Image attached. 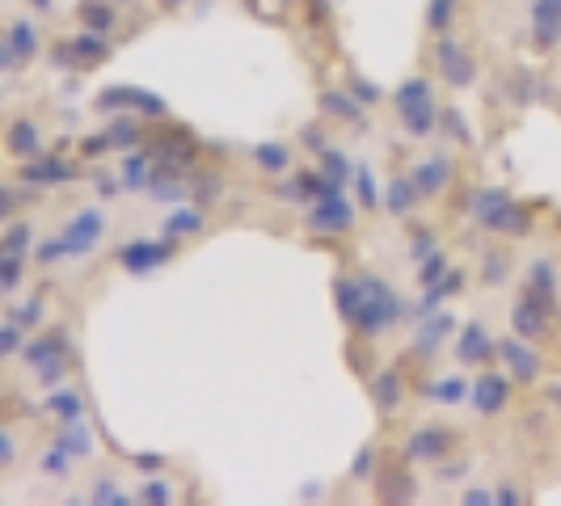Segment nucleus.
Instances as JSON below:
<instances>
[{
	"instance_id": "nucleus-33",
	"label": "nucleus",
	"mask_w": 561,
	"mask_h": 506,
	"mask_svg": "<svg viewBox=\"0 0 561 506\" xmlns=\"http://www.w3.org/2000/svg\"><path fill=\"white\" fill-rule=\"evenodd\" d=\"M98 114H123V111H136V89L131 84H114L106 93H98Z\"/></svg>"
},
{
	"instance_id": "nucleus-53",
	"label": "nucleus",
	"mask_w": 561,
	"mask_h": 506,
	"mask_svg": "<svg viewBox=\"0 0 561 506\" xmlns=\"http://www.w3.org/2000/svg\"><path fill=\"white\" fill-rule=\"evenodd\" d=\"M111 148H114L111 131H98V136H89V140L81 143L84 157H102V152H111Z\"/></svg>"
},
{
	"instance_id": "nucleus-49",
	"label": "nucleus",
	"mask_w": 561,
	"mask_h": 506,
	"mask_svg": "<svg viewBox=\"0 0 561 506\" xmlns=\"http://www.w3.org/2000/svg\"><path fill=\"white\" fill-rule=\"evenodd\" d=\"M68 464H72V456L56 444V448L47 451V460H43V473H47V478H68Z\"/></svg>"
},
{
	"instance_id": "nucleus-29",
	"label": "nucleus",
	"mask_w": 561,
	"mask_h": 506,
	"mask_svg": "<svg viewBox=\"0 0 561 506\" xmlns=\"http://www.w3.org/2000/svg\"><path fill=\"white\" fill-rule=\"evenodd\" d=\"M43 410H47V414H56L59 422L84 418V396L77 393V389H56V393H47Z\"/></svg>"
},
{
	"instance_id": "nucleus-17",
	"label": "nucleus",
	"mask_w": 561,
	"mask_h": 506,
	"mask_svg": "<svg viewBox=\"0 0 561 506\" xmlns=\"http://www.w3.org/2000/svg\"><path fill=\"white\" fill-rule=\"evenodd\" d=\"M4 148H9V157H18V161L43 157V127H38L34 118H13L9 131H4Z\"/></svg>"
},
{
	"instance_id": "nucleus-32",
	"label": "nucleus",
	"mask_w": 561,
	"mask_h": 506,
	"mask_svg": "<svg viewBox=\"0 0 561 506\" xmlns=\"http://www.w3.org/2000/svg\"><path fill=\"white\" fill-rule=\"evenodd\" d=\"M81 22L93 34H111L118 26V13H114V4H106V0H89V4H81Z\"/></svg>"
},
{
	"instance_id": "nucleus-28",
	"label": "nucleus",
	"mask_w": 561,
	"mask_h": 506,
	"mask_svg": "<svg viewBox=\"0 0 561 506\" xmlns=\"http://www.w3.org/2000/svg\"><path fill=\"white\" fill-rule=\"evenodd\" d=\"M144 114H136V111H123V114H114L111 118V140H114V148H136V143L144 140Z\"/></svg>"
},
{
	"instance_id": "nucleus-9",
	"label": "nucleus",
	"mask_w": 561,
	"mask_h": 506,
	"mask_svg": "<svg viewBox=\"0 0 561 506\" xmlns=\"http://www.w3.org/2000/svg\"><path fill=\"white\" fill-rule=\"evenodd\" d=\"M499 355H503L506 371H511V380H519V384H536L540 380V371H545V359L533 350V342L519 334H511L499 342Z\"/></svg>"
},
{
	"instance_id": "nucleus-39",
	"label": "nucleus",
	"mask_w": 561,
	"mask_h": 506,
	"mask_svg": "<svg viewBox=\"0 0 561 506\" xmlns=\"http://www.w3.org/2000/svg\"><path fill=\"white\" fill-rule=\"evenodd\" d=\"M506 275H511V253L490 250L485 257H481V279H485V287H499V283H506Z\"/></svg>"
},
{
	"instance_id": "nucleus-62",
	"label": "nucleus",
	"mask_w": 561,
	"mask_h": 506,
	"mask_svg": "<svg viewBox=\"0 0 561 506\" xmlns=\"http://www.w3.org/2000/svg\"><path fill=\"white\" fill-rule=\"evenodd\" d=\"M558 325H561V300H558Z\"/></svg>"
},
{
	"instance_id": "nucleus-22",
	"label": "nucleus",
	"mask_w": 561,
	"mask_h": 506,
	"mask_svg": "<svg viewBox=\"0 0 561 506\" xmlns=\"http://www.w3.org/2000/svg\"><path fill=\"white\" fill-rule=\"evenodd\" d=\"M4 43L13 47L18 64H30V59L38 56V47H43V38H38V26H34L30 18H13V22H9V30H4Z\"/></svg>"
},
{
	"instance_id": "nucleus-63",
	"label": "nucleus",
	"mask_w": 561,
	"mask_h": 506,
	"mask_svg": "<svg viewBox=\"0 0 561 506\" xmlns=\"http://www.w3.org/2000/svg\"><path fill=\"white\" fill-rule=\"evenodd\" d=\"M169 4H186V0H169Z\"/></svg>"
},
{
	"instance_id": "nucleus-57",
	"label": "nucleus",
	"mask_w": 561,
	"mask_h": 506,
	"mask_svg": "<svg viewBox=\"0 0 561 506\" xmlns=\"http://www.w3.org/2000/svg\"><path fill=\"white\" fill-rule=\"evenodd\" d=\"M494 503H511V506H515V503H524V494H519V490H515V485H499V490H494Z\"/></svg>"
},
{
	"instance_id": "nucleus-47",
	"label": "nucleus",
	"mask_w": 561,
	"mask_h": 506,
	"mask_svg": "<svg viewBox=\"0 0 561 506\" xmlns=\"http://www.w3.org/2000/svg\"><path fill=\"white\" fill-rule=\"evenodd\" d=\"M355 186H359V198H364V207H376V203H380L376 177H371V169H367V165L355 169Z\"/></svg>"
},
{
	"instance_id": "nucleus-38",
	"label": "nucleus",
	"mask_w": 561,
	"mask_h": 506,
	"mask_svg": "<svg viewBox=\"0 0 561 506\" xmlns=\"http://www.w3.org/2000/svg\"><path fill=\"white\" fill-rule=\"evenodd\" d=\"M456 22V0H426V30L431 34H448Z\"/></svg>"
},
{
	"instance_id": "nucleus-12",
	"label": "nucleus",
	"mask_w": 561,
	"mask_h": 506,
	"mask_svg": "<svg viewBox=\"0 0 561 506\" xmlns=\"http://www.w3.org/2000/svg\"><path fill=\"white\" fill-rule=\"evenodd\" d=\"M22 182L34 186V191H47V186H59V182H72L77 177V165L72 161H64L56 152H43V157H34V161H22Z\"/></svg>"
},
{
	"instance_id": "nucleus-45",
	"label": "nucleus",
	"mask_w": 561,
	"mask_h": 506,
	"mask_svg": "<svg viewBox=\"0 0 561 506\" xmlns=\"http://www.w3.org/2000/svg\"><path fill=\"white\" fill-rule=\"evenodd\" d=\"M89 498H93V503H114V506H131V503H140V498H131V494H123V490H118L114 481H98Z\"/></svg>"
},
{
	"instance_id": "nucleus-4",
	"label": "nucleus",
	"mask_w": 561,
	"mask_h": 506,
	"mask_svg": "<svg viewBox=\"0 0 561 506\" xmlns=\"http://www.w3.org/2000/svg\"><path fill=\"white\" fill-rule=\"evenodd\" d=\"M305 228L312 237H342L355 228V207L346 195H330V198H317L305 216Z\"/></svg>"
},
{
	"instance_id": "nucleus-2",
	"label": "nucleus",
	"mask_w": 561,
	"mask_h": 506,
	"mask_svg": "<svg viewBox=\"0 0 561 506\" xmlns=\"http://www.w3.org/2000/svg\"><path fill=\"white\" fill-rule=\"evenodd\" d=\"M359 283H364V304H359V312H355L346 325H351L355 334H364V337L389 334L397 321L405 317L401 296H397L385 279H376V275H359Z\"/></svg>"
},
{
	"instance_id": "nucleus-52",
	"label": "nucleus",
	"mask_w": 561,
	"mask_h": 506,
	"mask_svg": "<svg viewBox=\"0 0 561 506\" xmlns=\"http://www.w3.org/2000/svg\"><path fill=\"white\" fill-rule=\"evenodd\" d=\"M330 18H334L330 0H309V26H330Z\"/></svg>"
},
{
	"instance_id": "nucleus-1",
	"label": "nucleus",
	"mask_w": 561,
	"mask_h": 506,
	"mask_svg": "<svg viewBox=\"0 0 561 506\" xmlns=\"http://www.w3.org/2000/svg\"><path fill=\"white\" fill-rule=\"evenodd\" d=\"M469 211H473V220H478L485 232H494V237H528V232H533V211H528L524 203H515L511 191H499V186L478 191L473 203H469Z\"/></svg>"
},
{
	"instance_id": "nucleus-30",
	"label": "nucleus",
	"mask_w": 561,
	"mask_h": 506,
	"mask_svg": "<svg viewBox=\"0 0 561 506\" xmlns=\"http://www.w3.org/2000/svg\"><path fill=\"white\" fill-rule=\"evenodd\" d=\"M195 232H203V211H198V207L169 211V220H165V237H169V241H186V237H195Z\"/></svg>"
},
{
	"instance_id": "nucleus-6",
	"label": "nucleus",
	"mask_w": 561,
	"mask_h": 506,
	"mask_svg": "<svg viewBox=\"0 0 561 506\" xmlns=\"http://www.w3.org/2000/svg\"><path fill=\"white\" fill-rule=\"evenodd\" d=\"M451 430L448 426H414L410 435H405V460H414V464H439V460H448V451H451Z\"/></svg>"
},
{
	"instance_id": "nucleus-24",
	"label": "nucleus",
	"mask_w": 561,
	"mask_h": 506,
	"mask_svg": "<svg viewBox=\"0 0 561 506\" xmlns=\"http://www.w3.org/2000/svg\"><path fill=\"white\" fill-rule=\"evenodd\" d=\"M59 355H68V337L59 334V330H51V334H38L26 350H22L26 367H34V371H38L43 364H51V359H59Z\"/></svg>"
},
{
	"instance_id": "nucleus-55",
	"label": "nucleus",
	"mask_w": 561,
	"mask_h": 506,
	"mask_svg": "<svg viewBox=\"0 0 561 506\" xmlns=\"http://www.w3.org/2000/svg\"><path fill=\"white\" fill-rule=\"evenodd\" d=\"M131 464L144 469V473H161V469H165V456H157V451H140V456H131Z\"/></svg>"
},
{
	"instance_id": "nucleus-64",
	"label": "nucleus",
	"mask_w": 561,
	"mask_h": 506,
	"mask_svg": "<svg viewBox=\"0 0 561 506\" xmlns=\"http://www.w3.org/2000/svg\"><path fill=\"white\" fill-rule=\"evenodd\" d=\"M553 4H561V0H553Z\"/></svg>"
},
{
	"instance_id": "nucleus-16",
	"label": "nucleus",
	"mask_w": 561,
	"mask_h": 506,
	"mask_svg": "<svg viewBox=\"0 0 561 506\" xmlns=\"http://www.w3.org/2000/svg\"><path fill=\"white\" fill-rule=\"evenodd\" d=\"M451 321L448 312H426L419 325H414V350H419L422 359H435L439 355V346L451 337Z\"/></svg>"
},
{
	"instance_id": "nucleus-21",
	"label": "nucleus",
	"mask_w": 561,
	"mask_h": 506,
	"mask_svg": "<svg viewBox=\"0 0 561 506\" xmlns=\"http://www.w3.org/2000/svg\"><path fill=\"white\" fill-rule=\"evenodd\" d=\"M524 291H533L536 300H545L549 309L558 312V266H553V257H536Z\"/></svg>"
},
{
	"instance_id": "nucleus-18",
	"label": "nucleus",
	"mask_w": 561,
	"mask_h": 506,
	"mask_svg": "<svg viewBox=\"0 0 561 506\" xmlns=\"http://www.w3.org/2000/svg\"><path fill=\"white\" fill-rule=\"evenodd\" d=\"M533 43L540 51H553L561 43V4H553V0L533 4Z\"/></svg>"
},
{
	"instance_id": "nucleus-46",
	"label": "nucleus",
	"mask_w": 561,
	"mask_h": 506,
	"mask_svg": "<svg viewBox=\"0 0 561 506\" xmlns=\"http://www.w3.org/2000/svg\"><path fill=\"white\" fill-rule=\"evenodd\" d=\"M136 498H140V503H152V506L173 503V485H169V481H161V478H152V481H144Z\"/></svg>"
},
{
	"instance_id": "nucleus-10",
	"label": "nucleus",
	"mask_w": 561,
	"mask_h": 506,
	"mask_svg": "<svg viewBox=\"0 0 561 506\" xmlns=\"http://www.w3.org/2000/svg\"><path fill=\"white\" fill-rule=\"evenodd\" d=\"M506 401H511V371H481L478 380H473V393H469V405L478 410L481 418H494V414H503Z\"/></svg>"
},
{
	"instance_id": "nucleus-19",
	"label": "nucleus",
	"mask_w": 561,
	"mask_h": 506,
	"mask_svg": "<svg viewBox=\"0 0 561 506\" xmlns=\"http://www.w3.org/2000/svg\"><path fill=\"white\" fill-rule=\"evenodd\" d=\"M410 177L419 182L422 198L444 195V191L451 186V161H448V157H426V161H419V165H414V173H410Z\"/></svg>"
},
{
	"instance_id": "nucleus-50",
	"label": "nucleus",
	"mask_w": 561,
	"mask_h": 506,
	"mask_svg": "<svg viewBox=\"0 0 561 506\" xmlns=\"http://www.w3.org/2000/svg\"><path fill=\"white\" fill-rule=\"evenodd\" d=\"M220 186H225V177H220V173H207V177H198L195 198L198 203H216V198H220Z\"/></svg>"
},
{
	"instance_id": "nucleus-40",
	"label": "nucleus",
	"mask_w": 561,
	"mask_h": 506,
	"mask_svg": "<svg viewBox=\"0 0 561 506\" xmlns=\"http://www.w3.org/2000/svg\"><path fill=\"white\" fill-rule=\"evenodd\" d=\"M9 317H13L18 325H26V330H38V321L47 317V300H43V296H30L26 304H18V309L9 312Z\"/></svg>"
},
{
	"instance_id": "nucleus-43",
	"label": "nucleus",
	"mask_w": 561,
	"mask_h": 506,
	"mask_svg": "<svg viewBox=\"0 0 561 506\" xmlns=\"http://www.w3.org/2000/svg\"><path fill=\"white\" fill-rule=\"evenodd\" d=\"M64 257H72V250H68L64 237H51V241H43V245L34 250V262H38V266H56V262H64Z\"/></svg>"
},
{
	"instance_id": "nucleus-26",
	"label": "nucleus",
	"mask_w": 561,
	"mask_h": 506,
	"mask_svg": "<svg viewBox=\"0 0 561 506\" xmlns=\"http://www.w3.org/2000/svg\"><path fill=\"white\" fill-rule=\"evenodd\" d=\"M419 198H422V191L414 177H393V182H389V195H385V207H389V216L405 220V216L414 211Z\"/></svg>"
},
{
	"instance_id": "nucleus-61",
	"label": "nucleus",
	"mask_w": 561,
	"mask_h": 506,
	"mask_svg": "<svg viewBox=\"0 0 561 506\" xmlns=\"http://www.w3.org/2000/svg\"><path fill=\"white\" fill-rule=\"evenodd\" d=\"M30 4H34L38 13H47V9H51V0H30Z\"/></svg>"
},
{
	"instance_id": "nucleus-56",
	"label": "nucleus",
	"mask_w": 561,
	"mask_h": 506,
	"mask_svg": "<svg viewBox=\"0 0 561 506\" xmlns=\"http://www.w3.org/2000/svg\"><path fill=\"white\" fill-rule=\"evenodd\" d=\"M22 191H26V186H9V191H4V207H0V216H4V220H13V216H18V207H22Z\"/></svg>"
},
{
	"instance_id": "nucleus-58",
	"label": "nucleus",
	"mask_w": 561,
	"mask_h": 506,
	"mask_svg": "<svg viewBox=\"0 0 561 506\" xmlns=\"http://www.w3.org/2000/svg\"><path fill=\"white\" fill-rule=\"evenodd\" d=\"M460 503H478V506H485V503H494V494H490V490H465V494H460Z\"/></svg>"
},
{
	"instance_id": "nucleus-25",
	"label": "nucleus",
	"mask_w": 561,
	"mask_h": 506,
	"mask_svg": "<svg viewBox=\"0 0 561 506\" xmlns=\"http://www.w3.org/2000/svg\"><path fill=\"white\" fill-rule=\"evenodd\" d=\"M56 444L72 460H89L93 456V435H89V426H84V418H72V422H59V435Z\"/></svg>"
},
{
	"instance_id": "nucleus-8",
	"label": "nucleus",
	"mask_w": 561,
	"mask_h": 506,
	"mask_svg": "<svg viewBox=\"0 0 561 506\" xmlns=\"http://www.w3.org/2000/svg\"><path fill=\"white\" fill-rule=\"evenodd\" d=\"M173 250H178V241H169V237H161V241H131V245L118 250V266L127 275H152L173 257Z\"/></svg>"
},
{
	"instance_id": "nucleus-11",
	"label": "nucleus",
	"mask_w": 561,
	"mask_h": 506,
	"mask_svg": "<svg viewBox=\"0 0 561 506\" xmlns=\"http://www.w3.org/2000/svg\"><path fill=\"white\" fill-rule=\"evenodd\" d=\"M549 321H553V309H549L545 300H536L533 291H524V296L511 304V334L528 337V342L545 337Z\"/></svg>"
},
{
	"instance_id": "nucleus-13",
	"label": "nucleus",
	"mask_w": 561,
	"mask_h": 506,
	"mask_svg": "<svg viewBox=\"0 0 561 506\" xmlns=\"http://www.w3.org/2000/svg\"><path fill=\"white\" fill-rule=\"evenodd\" d=\"M494 355H499V342L490 337V330H485L481 321L460 330V337H456V359L465 367H490Z\"/></svg>"
},
{
	"instance_id": "nucleus-51",
	"label": "nucleus",
	"mask_w": 561,
	"mask_h": 506,
	"mask_svg": "<svg viewBox=\"0 0 561 506\" xmlns=\"http://www.w3.org/2000/svg\"><path fill=\"white\" fill-rule=\"evenodd\" d=\"M371 473H376V448H364L359 456H355V469H351V478L367 481Z\"/></svg>"
},
{
	"instance_id": "nucleus-42",
	"label": "nucleus",
	"mask_w": 561,
	"mask_h": 506,
	"mask_svg": "<svg viewBox=\"0 0 561 506\" xmlns=\"http://www.w3.org/2000/svg\"><path fill=\"white\" fill-rule=\"evenodd\" d=\"M22 334H26V325H18L13 317L0 325V355L4 359H13V355H22Z\"/></svg>"
},
{
	"instance_id": "nucleus-60",
	"label": "nucleus",
	"mask_w": 561,
	"mask_h": 506,
	"mask_svg": "<svg viewBox=\"0 0 561 506\" xmlns=\"http://www.w3.org/2000/svg\"><path fill=\"white\" fill-rule=\"evenodd\" d=\"M300 140L309 143L312 152H321V148H325V136H321V127H309V131H305V136H300Z\"/></svg>"
},
{
	"instance_id": "nucleus-54",
	"label": "nucleus",
	"mask_w": 561,
	"mask_h": 506,
	"mask_svg": "<svg viewBox=\"0 0 561 506\" xmlns=\"http://www.w3.org/2000/svg\"><path fill=\"white\" fill-rule=\"evenodd\" d=\"M64 371H68V355H59V359H51V364L38 367V380H43V384H56Z\"/></svg>"
},
{
	"instance_id": "nucleus-7",
	"label": "nucleus",
	"mask_w": 561,
	"mask_h": 506,
	"mask_svg": "<svg viewBox=\"0 0 561 506\" xmlns=\"http://www.w3.org/2000/svg\"><path fill=\"white\" fill-rule=\"evenodd\" d=\"M59 237L68 241L72 257L93 253L98 245H102V237H106V211H102V207H84V211H77V216L68 220V228H64Z\"/></svg>"
},
{
	"instance_id": "nucleus-44",
	"label": "nucleus",
	"mask_w": 561,
	"mask_h": 506,
	"mask_svg": "<svg viewBox=\"0 0 561 506\" xmlns=\"http://www.w3.org/2000/svg\"><path fill=\"white\" fill-rule=\"evenodd\" d=\"M351 93L364 102V106H376V102H385V89L376 81H367V77H359V72H351Z\"/></svg>"
},
{
	"instance_id": "nucleus-27",
	"label": "nucleus",
	"mask_w": 561,
	"mask_h": 506,
	"mask_svg": "<svg viewBox=\"0 0 561 506\" xmlns=\"http://www.w3.org/2000/svg\"><path fill=\"white\" fill-rule=\"evenodd\" d=\"M152 152L144 148V152H131V157H123V191H148L152 186Z\"/></svg>"
},
{
	"instance_id": "nucleus-3",
	"label": "nucleus",
	"mask_w": 561,
	"mask_h": 506,
	"mask_svg": "<svg viewBox=\"0 0 561 506\" xmlns=\"http://www.w3.org/2000/svg\"><path fill=\"white\" fill-rule=\"evenodd\" d=\"M397 114H401V131L414 136V140H431L444 123H439V106H435V89L426 77H410L393 93Z\"/></svg>"
},
{
	"instance_id": "nucleus-34",
	"label": "nucleus",
	"mask_w": 561,
	"mask_h": 506,
	"mask_svg": "<svg viewBox=\"0 0 561 506\" xmlns=\"http://www.w3.org/2000/svg\"><path fill=\"white\" fill-rule=\"evenodd\" d=\"M469 393H473V384H465L460 376H448V380H435L426 396L439 401V405H460V401H469Z\"/></svg>"
},
{
	"instance_id": "nucleus-23",
	"label": "nucleus",
	"mask_w": 561,
	"mask_h": 506,
	"mask_svg": "<svg viewBox=\"0 0 561 506\" xmlns=\"http://www.w3.org/2000/svg\"><path fill=\"white\" fill-rule=\"evenodd\" d=\"M376 494H380V503H410L414 498V481L405 478V464H389L376 478Z\"/></svg>"
},
{
	"instance_id": "nucleus-48",
	"label": "nucleus",
	"mask_w": 561,
	"mask_h": 506,
	"mask_svg": "<svg viewBox=\"0 0 561 506\" xmlns=\"http://www.w3.org/2000/svg\"><path fill=\"white\" fill-rule=\"evenodd\" d=\"M431 253H439L435 232H431V228H422V232H414V241H410V257H414V262H426Z\"/></svg>"
},
{
	"instance_id": "nucleus-36",
	"label": "nucleus",
	"mask_w": 561,
	"mask_h": 506,
	"mask_svg": "<svg viewBox=\"0 0 561 506\" xmlns=\"http://www.w3.org/2000/svg\"><path fill=\"white\" fill-rule=\"evenodd\" d=\"M26 275V253H0V291L13 296L18 283Z\"/></svg>"
},
{
	"instance_id": "nucleus-14",
	"label": "nucleus",
	"mask_w": 561,
	"mask_h": 506,
	"mask_svg": "<svg viewBox=\"0 0 561 506\" xmlns=\"http://www.w3.org/2000/svg\"><path fill=\"white\" fill-rule=\"evenodd\" d=\"M56 59L59 64H77V68H93V64H106V59H111V43H106L102 34L84 30L72 43H59Z\"/></svg>"
},
{
	"instance_id": "nucleus-35",
	"label": "nucleus",
	"mask_w": 561,
	"mask_h": 506,
	"mask_svg": "<svg viewBox=\"0 0 561 506\" xmlns=\"http://www.w3.org/2000/svg\"><path fill=\"white\" fill-rule=\"evenodd\" d=\"M253 165L266 169V173H283V169H291V152L283 143H257L253 148Z\"/></svg>"
},
{
	"instance_id": "nucleus-31",
	"label": "nucleus",
	"mask_w": 561,
	"mask_h": 506,
	"mask_svg": "<svg viewBox=\"0 0 561 506\" xmlns=\"http://www.w3.org/2000/svg\"><path fill=\"white\" fill-rule=\"evenodd\" d=\"M355 169H359V165H351V157H346L342 148H321V173H325V177H334L342 191L351 186Z\"/></svg>"
},
{
	"instance_id": "nucleus-5",
	"label": "nucleus",
	"mask_w": 561,
	"mask_h": 506,
	"mask_svg": "<svg viewBox=\"0 0 561 506\" xmlns=\"http://www.w3.org/2000/svg\"><path fill=\"white\" fill-rule=\"evenodd\" d=\"M435 68L448 89H469L478 81V64L465 51V43H456L451 34H439V43H435Z\"/></svg>"
},
{
	"instance_id": "nucleus-20",
	"label": "nucleus",
	"mask_w": 561,
	"mask_h": 506,
	"mask_svg": "<svg viewBox=\"0 0 561 506\" xmlns=\"http://www.w3.org/2000/svg\"><path fill=\"white\" fill-rule=\"evenodd\" d=\"M321 111L330 118L351 123V127H364V102L351 89H321Z\"/></svg>"
},
{
	"instance_id": "nucleus-41",
	"label": "nucleus",
	"mask_w": 561,
	"mask_h": 506,
	"mask_svg": "<svg viewBox=\"0 0 561 506\" xmlns=\"http://www.w3.org/2000/svg\"><path fill=\"white\" fill-rule=\"evenodd\" d=\"M451 266H448V253L439 250V253H431L426 262H419V283L422 287H431V283H439L444 275H448Z\"/></svg>"
},
{
	"instance_id": "nucleus-37",
	"label": "nucleus",
	"mask_w": 561,
	"mask_h": 506,
	"mask_svg": "<svg viewBox=\"0 0 561 506\" xmlns=\"http://www.w3.org/2000/svg\"><path fill=\"white\" fill-rule=\"evenodd\" d=\"M34 245V225L26 220H9L4 237H0V253H26Z\"/></svg>"
},
{
	"instance_id": "nucleus-15",
	"label": "nucleus",
	"mask_w": 561,
	"mask_h": 506,
	"mask_svg": "<svg viewBox=\"0 0 561 506\" xmlns=\"http://www.w3.org/2000/svg\"><path fill=\"white\" fill-rule=\"evenodd\" d=\"M367 389H371V405H376L385 418L405 405V380H401V371H397V367L371 371V376H367Z\"/></svg>"
},
{
	"instance_id": "nucleus-59",
	"label": "nucleus",
	"mask_w": 561,
	"mask_h": 506,
	"mask_svg": "<svg viewBox=\"0 0 561 506\" xmlns=\"http://www.w3.org/2000/svg\"><path fill=\"white\" fill-rule=\"evenodd\" d=\"M118 186H123V182H114V177H106V173L98 177V195H102V198H114V195H118Z\"/></svg>"
}]
</instances>
